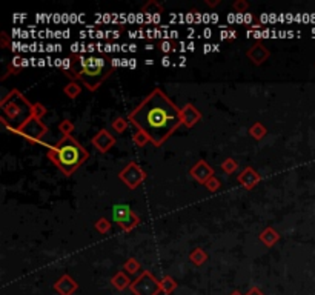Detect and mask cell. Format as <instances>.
I'll return each mask as SVG.
<instances>
[{
  "label": "cell",
  "instance_id": "6da1fadb",
  "mask_svg": "<svg viewBox=\"0 0 315 295\" xmlns=\"http://www.w3.org/2000/svg\"><path fill=\"white\" fill-rule=\"evenodd\" d=\"M129 123L148 134L151 143L160 146L183 125L181 109L163 92L156 88L143 102L128 115Z\"/></svg>",
  "mask_w": 315,
  "mask_h": 295
},
{
  "label": "cell",
  "instance_id": "7a4b0ae2",
  "mask_svg": "<svg viewBox=\"0 0 315 295\" xmlns=\"http://www.w3.org/2000/svg\"><path fill=\"white\" fill-rule=\"evenodd\" d=\"M112 63L106 57H85V56H72L63 60V71L75 82L79 79L90 91H95L100 85L110 77L112 72Z\"/></svg>",
  "mask_w": 315,
  "mask_h": 295
},
{
  "label": "cell",
  "instance_id": "3957f363",
  "mask_svg": "<svg viewBox=\"0 0 315 295\" xmlns=\"http://www.w3.org/2000/svg\"><path fill=\"white\" fill-rule=\"evenodd\" d=\"M88 157H90V152L71 136L63 137L48 151V159L67 177L72 176V174L88 160Z\"/></svg>",
  "mask_w": 315,
  "mask_h": 295
},
{
  "label": "cell",
  "instance_id": "277c9868",
  "mask_svg": "<svg viewBox=\"0 0 315 295\" xmlns=\"http://www.w3.org/2000/svg\"><path fill=\"white\" fill-rule=\"evenodd\" d=\"M0 109H2L0 122L5 128H9V131L19 128L32 117V103H29L19 90L9 91L8 95L3 97V100L0 102Z\"/></svg>",
  "mask_w": 315,
  "mask_h": 295
},
{
  "label": "cell",
  "instance_id": "5b68a950",
  "mask_svg": "<svg viewBox=\"0 0 315 295\" xmlns=\"http://www.w3.org/2000/svg\"><path fill=\"white\" fill-rule=\"evenodd\" d=\"M13 133L26 138L28 141H31V143H40L43 137L48 134V128L40 118L29 117L23 125L13 129Z\"/></svg>",
  "mask_w": 315,
  "mask_h": 295
},
{
  "label": "cell",
  "instance_id": "8992f818",
  "mask_svg": "<svg viewBox=\"0 0 315 295\" xmlns=\"http://www.w3.org/2000/svg\"><path fill=\"white\" fill-rule=\"evenodd\" d=\"M134 295H158L161 292L160 281L151 274L149 271H143L129 286Z\"/></svg>",
  "mask_w": 315,
  "mask_h": 295
},
{
  "label": "cell",
  "instance_id": "52a82bcc",
  "mask_svg": "<svg viewBox=\"0 0 315 295\" xmlns=\"http://www.w3.org/2000/svg\"><path fill=\"white\" fill-rule=\"evenodd\" d=\"M114 222L120 226L125 232H131L134 227L140 225V217L131 211V207L126 204H117L112 211Z\"/></svg>",
  "mask_w": 315,
  "mask_h": 295
},
{
  "label": "cell",
  "instance_id": "ba28073f",
  "mask_svg": "<svg viewBox=\"0 0 315 295\" xmlns=\"http://www.w3.org/2000/svg\"><path fill=\"white\" fill-rule=\"evenodd\" d=\"M118 179H120L129 189H135L145 182L146 172L140 168L135 161H131V163H128L120 172H118Z\"/></svg>",
  "mask_w": 315,
  "mask_h": 295
},
{
  "label": "cell",
  "instance_id": "9c48e42d",
  "mask_svg": "<svg viewBox=\"0 0 315 295\" xmlns=\"http://www.w3.org/2000/svg\"><path fill=\"white\" fill-rule=\"evenodd\" d=\"M91 143L97 151L105 154V152H108L115 145V137L108 129H100L99 133L91 138Z\"/></svg>",
  "mask_w": 315,
  "mask_h": 295
},
{
  "label": "cell",
  "instance_id": "30bf717a",
  "mask_svg": "<svg viewBox=\"0 0 315 295\" xmlns=\"http://www.w3.org/2000/svg\"><path fill=\"white\" fill-rule=\"evenodd\" d=\"M237 180H238V183H240L246 191H251V189H254L257 184L260 183V180H262V176H260V174L252 166H248L240 174H238Z\"/></svg>",
  "mask_w": 315,
  "mask_h": 295
},
{
  "label": "cell",
  "instance_id": "8fae6325",
  "mask_svg": "<svg viewBox=\"0 0 315 295\" xmlns=\"http://www.w3.org/2000/svg\"><path fill=\"white\" fill-rule=\"evenodd\" d=\"M189 174H191V177H192L194 180H197L199 183H203V184H204L211 177H214V168L209 166L204 160H200V161H197V163H195V165L191 168Z\"/></svg>",
  "mask_w": 315,
  "mask_h": 295
},
{
  "label": "cell",
  "instance_id": "7c38bea8",
  "mask_svg": "<svg viewBox=\"0 0 315 295\" xmlns=\"http://www.w3.org/2000/svg\"><path fill=\"white\" fill-rule=\"evenodd\" d=\"M246 56H248V59L251 60L254 65L260 67V65H263L269 59L270 52H269V49L263 45L262 42H257V43H254V45L248 49Z\"/></svg>",
  "mask_w": 315,
  "mask_h": 295
},
{
  "label": "cell",
  "instance_id": "4fadbf2b",
  "mask_svg": "<svg viewBox=\"0 0 315 295\" xmlns=\"http://www.w3.org/2000/svg\"><path fill=\"white\" fill-rule=\"evenodd\" d=\"M202 120V113L199 108H195L192 103H186L181 108V122L186 128L195 126Z\"/></svg>",
  "mask_w": 315,
  "mask_h": 295
},
{
  "label": "cell",
  "instance_id": "5bb4252c",
  "mask_svg": "<svg viewBox=\"0 0 315 295\" xmlns=\"http://www.w3.org/2000/svg\"><path fill=\"white\" fill-rule=\"evenodd\" d=\"M77 289H79V283L74 278H71L68 274L62 275L56 283H54V291H56L59 295H72Z\"/></svg>",
  "mask_w": 315,
  "mask_h": 295
},
{
  "label": "cell",
  "instance_id": "9a60e30c",
  "mask_svg": "<svg viewBox=\"0 0 315 295\" xmlns=\"http://www.w3.org/2000/svg\"><path fill=\"white\" fill-rule=\"evenodd\" d=\"M280 240V234L275 231L274 227H265L263 231H262V234H260V242H262L265 246H268V248H272L277 242Z\"/></svg>",
  "mask_w": 315,
  "mask_h": 295
},
{
  "label": "cell",
  "instance_id": "2e32d148",
  "mask_svg": "<svg viewBox=\"0 0 315 295\" xmlns=\"http://www.w3.org/2000/svg\"><path fill=\"white\" fill-rule=\"evenodd\" d=\"M111 283H112V286H114L117 291H125L126 288L131 286V283H133V281L129 280V277L125 274V272L118 271L117 274H114V275H112Z\"/></svg>",
  "mask_w": 315,
  "mask_h": 295
},
{
  "label": "cell",
  "instance_id": "e0dca14e",
  "mask_svg": "<svg viewBox=\"0 0 315 295\" xmlns=\"http://www.w3.org/2000/svg\"><path fill=\"white\" fill-rule=\"evenodd\" d=\"M177 288H179V283L174 280L171 275H165L160 280V289L165 295H171Z\"/></svg>",
  "mask_w": 315,
  "mask_h": 295
},
{
  "label": "cell",
  "instance_id": "ac0fdd59",
  "mask_svg": "<svg viewBox=\"0 0 315 295\" xmlns=\"http://www.w3.org/2000/svg\"><path fill=\"white\" fill-rule=\"evenodd\" d=\"M266 134H268V129L262 122H255L251 128H249V136H251L254 140H257V141L263 140Z\"/></svg>",
  "mask_w": 315,
  "mask_h": 295
},
{
  "label": "cell",
  "instance_id": "d6986e66",
  "mask_svg": "<svg viewBox=\"0 0 315 295\" xmlns=\"http://www.w3.org/2000/svg\"><path fill=\"white\" fill-rule=\"evenodd\" d=\"M22 68H23V59L22 57H14L13 60L9 62V65H8V69H6V74L2 77V80H5L8 75H16V74H19L20 71H22Z\"/></svg>",
  "mask_w": 315,
  "mask_h": 295
},
{
  "label": "cell",
  "instance_id": "ffe728a7",
  "mask_svg": "<svg viewBox=\"0 0 315 295\" xmlns=\"http://www.w3.org/2000/svg\"><path fill=\"white\" fill-rule=\"evenodd\" d=\"M189 260H191V263L195 265V266H202L206 260H208V254L204 252V250L202 248H197V249H194L192 252L189 254Z\"/></svg>",
  "mask_w": 315,
  "mask_h": 295
},
{
  "label": "cell",
  "instance_id": "44dd1931",
  "mask_svg": "<svg viewBox=\"0 0 315 295\" xmlns=\"http://www.w3.org/2000/svg\"><path fill=\"white\" fill-rule=\"evenodd\" d=\"M63 92H65V95L69 97V98H77L82 94V86L77 82H69L63 88Z\"/></svg>",
  "mask_w": 315,
  "mask_h": 295
},
{
  "label": "cell",
  "instance_id": "7402d4cb",
  "mask_svg": "<svg viewBox=\"0 0 315 295\" xmlns=\"http://www.w3.org/2000/svg\"><path fill=\"white\" fill-rule=\"evenodd\" d=\"M128 125H129L128 117H117V118H114V122L111 123L112 129L115 131L117 134H123L125 131L128 129Z\"/></svg>",
  "mask_w": 315,
  "mask_h": 295
},
{
  "label": "cell",
  "instance_id": "603a6c76",
  "mask_svg": "<svg viewBox=\"0 0 315 295\" xmlns=\"http://www.w3.org/2000/svg\"><path fill=\"white\" fill-rule=\"evenodd\" d=\"M133 140H134V143L138 146V148H143V146H146L148 143H149V137H148V134L145 133V131H142V129H137V133H134V136H133Z\"/></svg>",
  "mask_w": 315,
  "mask_h": 295
},
{
  "label": "cell",
  "instance_id": "cb8c5ba5",
  "mask_svg": "<svg viewBox=\"0 0 315 295\" xmlns=\"http://www.w3.org/2000/svg\"><path fill=\"white\" fill-rule=\"evenodd\" d=\"M123 269L131 275H135V274H138L140 271H142V269H140V263L135 258H128L125 261V265H123Z\"/></svg>",
  "mask_w": 315,
  "mask_h": 295
},
{
  "label": "cell",
  "instance_id": "d4e9b609",
  "mask_svg": "<svg viewBox=\"0 0 315 295\" xmlns=\"http://www.w3.org/2000/svg\"><path fill=\"white\" fill-rule=\"evenodd\" d=\"M94 227H95V231H99L100 234H108L111 231V222L108 220L106 217H100L99 220L95 222Z\"/></svg>",
  "mask_w": 315,
  "mask_h": 295
},
{
  "label": "cell",
  "instance_id": "484cf974",
  "mask_svg": "<svg viewBox=\"0 0 315 295\" xmlns=\"http://www.w3.org/2000/svg\"><path fill=\"white\" fill-rule=\"evenodd\" d=\"M74 129H75V125L71 122V120H68V118L62 120V122L59 123V131H60V133H62L65 137H69V136L74 133Z\"/></svg>",
  "mask_w": 315,
  "mask_h": 295
},
{
  "label": "cell",
  "instance_id": "4316f807",
  "mask_svg": "<svg viewBox=\"0 0 315 295\" xmlns=\"http://www.w3.org/2000/svg\"><path fill=\"white\" fill-rule=\"evenodd\" d=\"M237 169H238V163L234 160V159H231V157H227L226 160H223V163H222V171L225 172V174H234V172H237Z\"/></svg>",
  "mask_w": 315,
  "mask_h": 295
},
{
  "label": "cell",
  "instance_id": "83f0119b",
  "mask_svg": "<svg viewBox=\"0 0 315 295\" xmlns=\"http://www.w3.org/2000/svg\"><path fill=\"white\" fill-rule=\"evenodd\" d=\"M46 115V108L45 105H42L40 102H36V103H32V117H36V118H43Z\"/></svg>",
  "mask_w": 315,
  "mask_h": 295
},
{
  "label": "cell",
  "instance_id": "f1b7e54d",
  "mask_svg": "<svg viewBox=\"0 0 315 295\" xmlns=\"http://www.w3.org/2000/svg\"><path fill=\"white\" fill-rule=\"evenodd\" d=\"M204 188L208 189L209 192H217L220 188H222V183H220V180L219 179H215V177H211L208 182L204 183Z\"/></svg>",
  "mask_w": 315,
  "mask_h": 295
},
{
  "label": "cell",
  "instance_id": "f546056e",
  "mask_svg": "<svg viewBox=\"0 0 315 295\" xmlns=\"http://www.w3.org/2000/svg\"><path fill=\"white\" fill-rule=\"evenodd\" d=\"M232 9L235 11V13L243 14L249 9V3L246 2V0H235V2L232 3Z\"/></svg>",
  "mask_w": 315,
  "mask_h": 295
},
{
  "label": "cell",
  "instance_id": "4dcf8cb0",
  "mask_svg": "<svg viewBox=\"0 0 315 295\" xmlns=\"http://www.w3.org/2000/svg\"><path fill=\"white\" fill-rule=\"evenodd\" d=\"M0 48H9V37L5 31L0 32Z\"/></svg>",
  "mask_w": 315,
  "mask_h": 295
},
{
  "label": "cell",
  "instance_id": "1f68e13d",
  "mask_svg": "<svg viewBox=\"0 0 315 295\" xmlns=\"http://www.w3.org/2000/svg\"><path fill=\"white\" fill-rule=\"evenodd\" d=\"M160 49L163 52H169L172 49V45H171V42H161L160 43Z\"/></svg>",
  "mask_w": 315,
  "mask_h": 295
},
{
  "label": "cell",
  "instance_id": "d6a6232c",
  "mask_svg": "<svg viewBox=\"0 0 315 295\" xmlns=\"http://www.w3.org/2000/svg\"><path fill=\"white\" fill-rule=\"evenodd\" d=\"M246 295H265V294H263L262 291H260L258 288H255V286H254V288H251V289L248 291V294H246Z\"/></svg>",
  "mask_w": 315,
  "mask_h": 295
},
{
  "label": "cell",
  "instance_id": "836d02e7",
  "mask_svg": "<svg viewBox=\"0 0 315 295\" xmlns=\"http://www.w3.org/2000/svg\"><path fill=\"white\" fill-rule=\"evenodd\" d=\"M206 5L211 8H215L217 5H220V0H206Z\"/></svg>",
  "mask_w": 315,
  "mask_h": 295
},
{
  "label": "cell",
  "instance_id": "e575fe53",
  "mask_svg": "<svg viewBox=\"0 0 315 295\" xmlns=\"http://www.w3.org/2000/svg\"><path fill=\"white\" fill-rule=\"evenodd\" d=\"M229 295H243V294H242L240 291H234V292H231Z\"/></svg>",
  "mask_w": 315,
  "mask_h": 295
}]
</instances>
